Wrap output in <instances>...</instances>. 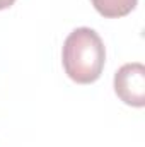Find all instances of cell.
Returning a JSON list of instances; mask_svg holds the SVG:
<instances>
[{
  "label": "cell",
  "mask_w": 145,
  "mask_h": 147,
  "mask_svg": "<svg viewBox=\"0 0 145 147\" xmlns=\"http://www.w3.org/2000/svg\"><path fill=\"white\" fill-rule=\"evenodd\" d=\"M138 0H91L94 9L108 19H118L128 16L135 7Z\"/></svg>",
  "instance_id": "3957f363"
},
{
  "label": "cell",
  "mask_w": 145,
  "mask_h": 147,
  "mask_svg": "<svg viewBox=\"0 0 145 147\" xmlns=\"http://www.w3.org/2000/svg\"><path fill=\"white\" fill-rule=\"evenodd\" d=\"M14 2H15V0H0V10L12 7V5H14Z\"/></svg>",
  "instance_id": "277c9868"
},
{
  "label": "cell",
  "mask_w": 145,
  "mask_h": 147,
  "mask_svg": "<svg viewBox=\"0 0 145 147\" xmlns=\"http://www.w3.org/2000/svg\"><path fill=\"white\" fill-rule=\"evenodd\" d=\"M65 74L77 84L96 82L106 63V48L91 28H77L67 36L62 50Z\"/></svg>",
  "instance_id": "6da1fadb"
},
{
  "label": "cell",
  "mask_w": 145,
  "mask_h": 147,
  "mask_svg": "<svg viewBox=\"0 0 145 147\" xmlns=\"http://www.w3.org/2000/svg\"><path fill=\"white\" fill-rule=\"evenodd\" d=\"M114 92L128 106H145V67L140 62L125 63L114 74Z\"/></svg>",
  "instance_id": "7a4b0ae2"
}]
</instances>
